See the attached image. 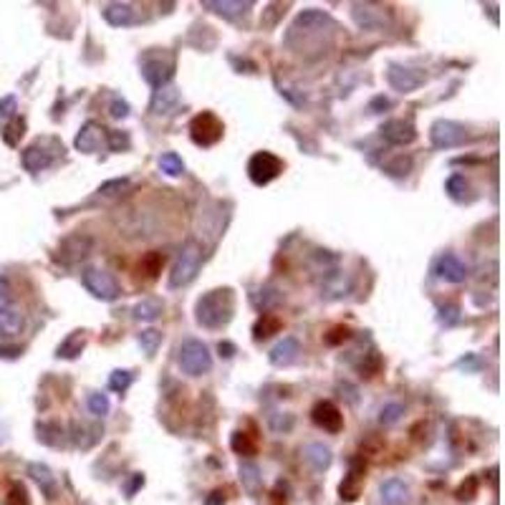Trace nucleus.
<instances>
[{"mask_svg":"<svg viewBox=\"0 0 505 505\" xmlns=\"http://www.w3.org/2000/svg\"><path fill=\"white\" fill-rule=\"evenodd\" d=\"M235 311V299L230 288H215V291L205 293L195 306V319L199 326L205 329H223L227 321L233 319Z\"/></svg>","mask_w":505,"mask_h":505,"instance_id":"obj_1","label":"nucleus"},{"mask_svg":"<svg viewBox=\"0 0 505 505\" xmlns=\"http://www.w3.org/2000/svg\"><path fill=\"white\" fill-rule=\"evenodd\" d=\"M199 266H202V246L197 240H187L182 246L177 263L169 273V288H185L197 278Z\"/></svg>","mask_w":505,"mask_h":505,"instance_id":"obj_2","label":"nucleus"},{"mask_svg":"<svg viewBox=\"0 0 505 505\" xmlns=\"http://www.w3.org/2000/svg\"><path fill=\"white\" fill-rule=\"evenodd\" d=\"M177 361H180V369L190 377H202L213 369V356H210V349L199 339H187L182 341L180 352H177Z\"/></svg>","mask_w":505,"mask_h":505,"instance_id":"obj_3","label":"nucleus"},{"mask_svg":"<svg viewBox=\"0 0 505 505\" xmlns=\"http://www.w3.org/2000/svg\"><path fill=\"white\" fill-rule=\"evenodd\" d=\"M56 137H46V140H38L33 144L28 146L26 152H23V167H26L28 172H43L46 167L54 165V157L59 152H63V144L54 146Z\"/></svg>","mask_w":505,"mask_h":505,"instance_id":"obj_4","label":"nucleus"},{"mask_svg":"<svg viewBox=\"0 0 505 505\" xmlns=\"http://www.w3.org/2000/svg\"><path fill=\"white\" fill-rule=\"evenodd\" d=\"M223 132H225V126H223V121L213 112L197 114L193 124H190V137H193V142L197 146H215L223 140Z\"/></svg>","mask_w":505,"mask_h":505,"instance_id":"obj_5","label":"nucleus"},{"mask_svg":"<svg viewBox=\"0 0 505 505\" xmlns=\"http://www.w3.org/2000/svg\"><path fill=\"white\" fill-rule=\"evenodd\" d=\"M280 172H283V160H278L271 152H255L248 162V177H250L252 185L258 187L273 182Z\"/></svg>","mask_w":505,"mask_h":505,"instance_id":"obj_6","label":"nucleus"},{"mask_svg":"<svg viewBox=\"0 0 505 505\" xmlns=\"http://www.w3.org/2000/svg\"><path fill=\"white\" fill-rule=\"evenodd\" d=\"M81 283L91 293L93 299H101V301H114L119 296V283L114 280L112 273L101 271V268H86V271L81 273Z\"/></svg>","mask_w":505,"mask_h":505,"instance_id":"obj_7","label":"nucleus"},{"mask_svg":"<svg viewBox=\"0 0 505 505\" xmlns=\"http://www.w3.org/2000/svg\"><path fill=\"white\" fill-rule=\"evenodd\" d=\"M467 129L458 121L450 119H437L430 126V142L435 149H455V146L465 144Z\"/></svg>","mask_w":505,"mask_h":505,"instance_id":"obj_8","label":"nucleus"},{"mask_svg":"<svg viewBox=\"0 0 505 505\" xmlns=\"http://www.w3.org/2000/svg\"><path fill=\"white\" fill-rule=\"evenodd\" d=\"M386 81H389V86H392L394 91L409 93L425 84V73L417 71V68L402 66V63H389V66H386Z\"/></svg>","mask_w":505,"mask_h":505,"instance_id":"obj_9","label":"nucleus"},{"mask_svg":"<svg viewBox=\"0 0 505 505\" xmlns=\"http://www.w3.org/2000/svg\"><path fill=\"white\" fill-rule=\"evenodd\" d=\"M311 419L313 425H319L321 430L331 435L341 432V427H344V414H341V409L333 402H319V405L313 407Z\"/></svg>","mask_w":505,"mask_h":505,"instance_id":"obj_10","label":"nucleus"},{"mask_svg":"<svg viewBox=\"0 0 505 505\" xmlns=\"http://www.w3.org/2000/svg\"><path fill=\"white\" fill-rule=\"evenodd\" d=\"M91 238H86V235H71V238H66L59 246V255L56 258L61 263H66V266H73V263L86 258L89 252H91Z\"/></svg>","mask_w":505,"mask_h":505,"instance_id":"obj_11","label":"nucleus"},{"mask_svg":"<svg viewBox=\"0 0 505 505\" xmlns=\"http://www.w3.org/2000/svg\"><path fill=\"white\" fill-rule=\"evenodd\" d=\"M382 140L389 142L394 146H405V144H412L417 140V132H414V126L405 119H389L382 124Z\"/></svg>","mask_w":505,"mask_h":505,"instance_id":"obj_12","label":"nucleus"},{"mask_svg":"<svg viewBox=\"0 0 505 505\" xmlns=\"http://www.w3.org/2000/svg\"><path fill=\"white\" fill-rule=\"evenodd\" d=\"M174 73V63L172 61H162V59H146L142 63V76H144L146 84H152L154 89H162L169 84Z\"/></svg>","mask_w":505,"mask_h":505,"instance_id":"obj_13","label":"nucleus"},{"mask_svg":"<svg viewBox=\"0 0 505 505\" xmlns=\"http://www.w3.org/2000/svg\"><path fill=\"white\" fill-rule=\"evenodd\" d=\"M101 15L107 20L109 26L114 28H126L137 23V10H134L132 3H109V6L101 8Z\"/></svg>","mask_w":505,"mask_h":505,"instance_id":"obj_14","label":"nucleus"},{"mask_svg":"<svg viewBox=\"0 0 505 505\" xmlns=\"http://www.w3.org/2000/svg\"><path fill=\"white\" fill-rule=\"evenodd\" d=\"M435 273H437V276H439L442 280H447V283H465V278H467V266L458 258V255L447 252V255H442V258L437 260V266H435Z\"/></svg>","mask_w":505,"mask_h":505,"instance_id":"obj_15","label":"nucleus"},{"mask_svg":"<svg viewBox=\"0 0 505 505\" xmlns=\"http://www.w3.org/2000/svg\"><path fill=\"white\" fill-rule=\"evenodd\" d=\"M101 140H104V129H101L96 121H86V124L81 126L79 134H76V140H73V144H76V149L84 154H93L101 149Z\"/></svg>","mask_w":505,"mask_h":505,"instance_id":"obj_16","label":"nucleus"},{"mask_svg":"<svg viewBox=\"0 0 505 505\" xmlns=\"http://www.w3.org/2000/svg\"><path fill=\"white\" fill-rule=\"evenodd\" d=\"M379 498L384 505H407L409 500V485L402 478H389L379 485Z\"/></svg>","mask_w":505,"mask_h":505,"instance_id":"obj_17","label":"nucleus"},{"mask_svg":"<svg viewBox=\"0 0 505 505\" xmlns=\"http://www.w3.org/2000/svg\"><path fill=\"white\" fill-rule=\"evenodd\" d=\"M202 8H207V10H213V13L223 15V18L227 20H235L238 15H246L248 10L252 8L250 0H205L202 3Z\"/></svg>","mask_w":505,"mask_h":505,"instance_id":"obj_18","label":"nucleus"},{"mask_svg":"<svg viewBox=\"0 0 505 505\" xmlns=\"http://www.w3.org/2000/svg\"><path fill=\"white\" fill-rule=\"evenodd\" d=\"M301 354V346H299V339H293V336H286L283 341H278V344L271 349V364L273 366H288L296 361V356Z\"/></svg>","mask_w":505,"mask_h":505,"instance_id":"obj_19","label":"nucleus"},{"mask_svg":"<svg viewBox=\"0 0 505 505\" xmlns=\"http://www.w3.org/2000/svg\"><path fill=\"white\" fill-rule=\"evenodd\" d=\"M28 472H31V478L38 483V488L46 492V498H56L59 495V480L46 465H40V462H33V465H28Z\"/></svg>","mask_w":505,"mask_h":505,"instance_id":"obj_20","label":"nucleus"},{"mask_svg":"<svg viewBox=\"0 0 505 505\" xmlns=\"http://www.w3.org/2000/svg\"><path fill=\"white\" fill-rule=\"evenodd\" d=\"M361 475H364V462L361 460H352V470H349V478L341 483L339 492L344 500H356L361 492Z\"/></svg>","mask_w":505,"mask_h":505,"instance_id":"obj_21","label":"nucleus"},{"mask_svg":"<svg viewBox=\"0 0 505 505\" xmlns=\"http://www.w3.org/2000/svg\"><path fill=\"white\" fill-rule=\"evenodd\" d=\"M177 104H180V91H177L172 84H167V86L154 91L152 107L149 109H152V114H169Z\"/></svg>","mask_w":505,"mask_h":505,"instance_id":"obj_22","label":"nucleus"},{"mask_svg":"<svg viewBox=\"0 0 505 505\" xmlns=\"http://www.w3.org/2000/svg\"><path fill=\"white\" fill-rule=\"evenodd\" d=\"M303 460H306L308 465L313 467L316 472H324L329 470V465H331V450L326 445H321V442H311V445L303 447Z\"/></svg>","mask_w":505,"mask_h":505,"instance_id":"obj_23","label":"nucleus"},{"mask_svg":"<svg viewBox=\"0 0 505 505\" xmlns=\"http://www.w3.org/2000/svg\"><path fill=\"white\" fill-rule=\"evenodd\" d=\"M354 20L364 31H377V28L384 26V15L379 13V10H372V6H361V3L354 6Z\"/></svg>","mask_w":505,"mask_h":505,"instance_id":"obj_24","label":"nucleus"},{"mask_svg":"<svg viewBox=\"0 0 505 505\" xmlns=\"http://www.w3.org/2000/svg\"><path fill=\"white\" fill-rule=\"evenodd\" d=\"M23 324H26V319H23V313H20L18 308L0 311V336H6V339L18 336V333L23 331Z\"/></svg>","mask_w":505,"mask_h":505,"instance_id":"obj_25","label":"nucleus"},{"mask_svg":"<svg viewBox=\"0 0 505 505\" xmlns=\"http://www.w3.org/2000/svg\"><path fill=\"white\" fill-rule=\"evenodd\" d=\"M84 346H86V333L73 331V333H68L66 339L61 341L59 354H56V356H61V359H76V356L84 352Z\"/></svg>","mask_w":505,"mask_h":505,"instance_id":"obj_26","label":"nucleus"},{"mask_svg":"<svg viewBox=\"0 0 505 505\" xmlns=\"http://www.w3.org/2000/svg\"><path fill=\"white\" fill-rule=\"evenodd\" d=\"M162 301L160 299H142L137 306H134V319L140 321H154L162 316Z\"/></svg>","mask_w":505,"mask_h":505,"instance_id":"obj_27","label":"nucleus"},{"mask_svg":"<svg viewBox=\"0 0 505 505\" xmlns=\"http://www.w3.org/2000/svg\"><path fill=\"white\" fill-rule=\"evenodd\" d=\"M240 480H243V488L248 492H258L260 483H263V475H260V467L255 462H243L240 465Z\"/></svg>","mask_w":505,"mask_h":505,"instance_id":"obj_28","label":"nucleus"},{"mask_svg":"<svg viewBox=\"0 0 505 505\" xmlns=\"http://www.w3.org/2000/svg\"><path fill=\"white\" fill-rule=\"evenodd\" d=\"M280 319L278 316H273V313H263L258 319V324L252 326V333H255V339H268V336H273V333L280 331Z\"/></svg>","mask_w":505,"mask_h":505,"instance_id":"obj_29","label":"nucleus"},{"mask_svg":"<svg viewBox=\"0 0 505 505\" xmlns=\"http://www.w3.org/2000/svg\"><path fill=\"white\" fill-rule=\"evenodd\" d=\"M445 187H447V195H450L452 199H458V202H465L467 193H470V182L465 180V174H452Z\"/></svg>","mask_w":505,"mask_h":505,"instance_id":"obj_30","label":"nucleus"},{"mask_svg":"<svg viewBox=\"0 0 505 505\" xmlns=\"http://www.w3.org/2000/svg\"><path fill=\"white\" fill-rule=\"evenodd\" d=\"M160 169L165 174H169V177H180L185 172V162H182V157L177 152H165L160 157Z\"/></svg>","mask_w":505,"mask_h":505,"instance_id":"obj_31","label":"nucleus"},{"mask_svg":"<svg viewBox=\"0 0 505 505\" xmlns=\"http://www.w3.org/2000/svg\"><path fill=\"white\" fill-rule=\"evenodd\" d=\"M230 447H233L238 455H246V458H250V455L258 452V442H255L248 432H235L233 439H230Z\"/></svg>","mask_w":505,"mask_h":505,"instance_id":"obj_32","label":"nucleus"},{"mask_svg":"<svg viewBox=\"0 0 505 505\" xmlns=\"http://www.w3.org/2000/svg\"><path fill=\"white\" fill-rule=\"evenodd\" d=\"M162 266H165V258H162V252H146L144 258L140 263V271L144 273L146 278H157L162 273Z\"/></svg>","mask_w":505,"mask_h":505,"instance_id":"obj_33","label":"nucleus"},{"mask_svg":"<svg viewBox=\"0 0 505 505\" xmlns=\"http://www.w3.org/2000/svg\"><path fill=\"white\" fill-rule=\"evenodd\" d=\"M283 301V296L278 293V288H260L258 296H255V303H258L260 311H271V308H276Z\"/></svg>","mask_w":505,"mask_h":505,"instance_id":"obj_34","label":"nucleus"},{"mask_svg":"<svg viewBox=\"0 0 505 505\" xmlns=\"http://www.w3.org/2000/svg\"><path fill=\"white\" fill-rule=\"evenodd\" d=\"M160 344H162V331H157V329H146V331L140 333V346L146 356H154L157 349H160Z\"/></svg>","mask_w":505,"mask_h":505,"instance_id":"obj_35","label":"nucleus"},{"mask_svg":"<svg viewBox=\"0 0 505 505\" xmlns=\"http://www.w3.org/2000/svg\"><path fill=\"white\" fill-rule=\"evenodd\" d=\"M86 405H89V412L93 414V417H107L109 414V397L101 392H91L86 397Z\"/></svg>","mask_w":505,"mask_h":505,"instance_id":"obj_36","label":"nucleus"},{"mask_svg":"<svg viewBox=\"0 0 505 505\" xmlns=\"http://www.w3.org/2000/svg\"><path fill=\"white\" fill-rule=\"evenodd\" d=\"M405 414V407L397 405V402H392V405H384L382 407V412H379V422L382 425H394V422H399V417Z\"/></svg>","mask_w":505,"mask_h":505,"instance_id":"obj_37","label":"nucleus"},{"mask_svg":"<svg viewBox=\"0 0 505 505\" xmlns=\"http://www.w3.org/2000/svg\"><path fill=\"white\" fill-rule=\"evenodd\" d=\"M132 372H121V369H116V372H112V377H109V386H112L114 392L124 394L129 386H132Z\"/></svg>","mask_w":505,"mask_h":505,"instance_id":"obj_38","label":"nucleus"},{"mask_svg":"<svg viewBox=\"0 0 505 505\" xmlns=\"http://www.w3.org/2000/svg\"><path fill=\"white\" fill-rule=\"evenodd\" d=\"M409 167H412V160H409V157H397V160L386 162L384 172H389L392 177H407Z\"/></svg>","mask_w":505,"mask_h":505,"instance_id":"obj_39","label":"nucleus"},{"mask_svg":"<svg viewBox=\"0 0 505 505\" xmlns=\"http://www.w3.org/2000/svg\"><path fill=\"white\" fill-rule=\"evenodd\" d=\"M15 112H18L15 96H3V99H0V121L15 119Z\"/></svg>","mask_w":505,"mask_h":505,"instance_id":"obj_40","label":"nucleus"},{"mask_svg":"<svg viewBox=\"0 0 505 505\" xmlns=\"http://www.w3.org/2000/svg\"><path fill=\"white\" fill-rule=\"evenodd\" d=\"M475 492H478V480L467 478L465 483L458 488V500H460V503H470V500L475 498Z\"/></svg>","mask_w":505,"mask_h":505,"instance_id":"obj_41","label":"nucleus"},{"mask_svg":"<svg viewBox=\"0 0 505 505\" xmlns=\"http://www.w3.org/2000/svg\"><path fill=\"white\" fill-rule=\"evenodd\" d=\"M129 137L124 132H109V149L112 152H121V149H129Z\"/></svg>","mask_w":505,"mask_h":505,"instance_id":"obj_42","label":"nucleus"},{"mask_svg":"<svg viewBox=\"0 0 505 505\" xmlns=\"http://www.w3.org/2000/svg\"><path fill=\"white\" fill-rule=\"evenodd\" d=\"M126 185H129V180H126V177H121V180H109V182H104V185L99 187V195H101V197H109V195L121 193Z\"/></svg>","mask_w":505,"mask_h":505,"instance_id":"obj_43","label":"nucleus"},{"mask_svg":"<svg viewBox=\"0 0 505 505\" xmlns=\"http://www.w3.org/2000/svg\"><path fill=\"white\" fill-rule=\"evenodd\" d=\"M23 129H26V121L23 119H13V124L8 126V132H6V142L10 146H15L18 144V137L23 134Z\"/></svg>","mask_w":505,"mask_h":505,"instance_id":"obj_44","label":"nucleus"},{"mask_svg":"<svg viewBox=\"0 0 505 505\" xmlns=\"http://www.w3.org/2000/svg\"><path fill=\"white\" fill-rule=\"evenodd\" d=\"M13 303V291H10V283L8 278H0V311H8Z\"/></svg>","mask_w":505,"mask_h":505,"instance_id":"obj_45","label":"nucleus"},{"mask_svg":"<svg viewBox=\"0 0 505 505\" xmlns=\"http://www.w3.org/2000/svg\"><path fill=\"white\" fill-rule=\"evenodd\" d=\"M349 329H346V326H336V329H331V331H329V336H326V344L329 346H336V344H341V341H346L349 339Z\"/></svg>","mask_w":505,"mask_h":505,"instance_id":"obj_46","label":"nucleus"},{"mask_svg":"<svg viewBox=\"0 0 505 505\" xmlns=\"http://www.w3.org/2000/svg\"><path fill=\"white\" fill-rule=\"evenodd\" d=\"M109 114H112L114 119H124V116H129V104L124 99H114Z\"/></svg>","mask_w":505,"mask_h":505,"instance_id":"obj_47","label":"nucleus"},{"mask_svg":"<svg viewBox=\"0 0 505 505\" xmlns=\"http://www.w3.org/2000/svg\"><path fill=\"white\" fill-rule=\"evenodd\" d=\"M10 505H28V495L20 485L13 488V495H10Z\"/></svg>","mask_w":505,"mask_h":505,"instance_id":"obj_48","label":"nucleus"},{"mask_svg":"<svg viewBox=\"0 0 505 505\" xmlns=\"http://www.w3.org/2000/svg\"><path fill=\"white\" fill-rule=\"evenodd\" d=\"M205 505H225V492L223 490L210 492V498L205 500Z\"/></svg>","mask_w":505,"mask_h":505,"instance_id":"obj_49","label":"nucleus"},{"mask_svg":"<svg viewBox=\"0 0 505 505\" xmlns=\"http://www.w3.org/2000/svg\"><path fill=\"white\" fill-rule=\"evenodd\" d=\"M377 109H389V99H384V96H377V99L369 104V112L377 114Z\"/></svg>","mask_w":505,"mask_h":505,"instance_id":"obj_50","label":"nucleus"},{"mask_svg":"<svg viewBox=\"0 0 505 505\" xmlns=\"http://www.w3.org/2000/svg\"><path fill=\"white\" fill-rule=\"evenodd\" d=\"M233 352H235V346L233 344H220V354H223V356H233Z\"/></svg>","mask_w":505,"mask_h":505,"instance_id":"obj_51","label":"nucleus"}]
</instances>
